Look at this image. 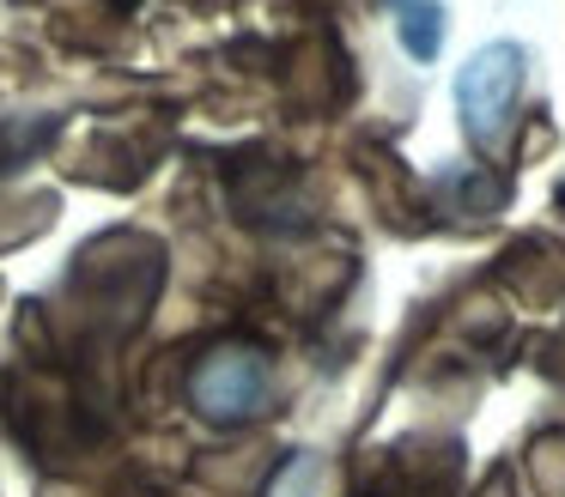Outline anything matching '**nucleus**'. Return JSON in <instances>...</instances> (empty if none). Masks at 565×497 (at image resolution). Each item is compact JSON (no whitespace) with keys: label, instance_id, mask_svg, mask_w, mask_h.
<instances>
[{"label":"nucleus","instance_id":"nucleus-1","mask_svg":"<svg viewBox=\"0 0 565 497\" xmlns=\"http://www.w3.org/2000/svg\"><path fill=\"white\" fill-rule=\"evenodd\" d=\"M268 400H274V370L244 339L207 346L195 358V370H189V407L207 424H249L268 412Z\"/></svg>","mask_w":565,"mask_h":497},{"label":"nucleus","instance_id":"nucleus-2","mask_svg":"<svg viewBox=\"0 0 565 497\" xmlns=\"http://www.w3.org/2000/svg\"><path fill=\"white\" fill-rule=\"evenodd\" d=\"M516 97H523V48L516 43H487L468 55L462 79H456V104H462V128L480 145H499L511 133Z\"/></svg>","mask_w":565,"mask_h":497},{"label":"nucleus","instance_id":"nucleus-3","mask_svg":"<svg viewBox=\"0 0 565 497\" xmlns=\"http://www.w3.org/2000/svg\"><path fill=\"white\" fill-rule=\"evenodd\" d=\"M292 67H286V91H292V104L305 109H334L347 97V85H353V73H347V55L334 48V36L310 31L292 43Z\"/></svg>","mask_w":565,"mask_h":497},{"label":"nucleus","instance_id":"nucleus-4","mask_svg":"<svg viewBox=\"0 0 565 497\" xmlns=\"http://www.w3.org/2000/svg\"><path fill=\"white\" fill-rule=\"evenodd\" d=\"M402 48L414 61H431L444 48V7L438 0H402Z\"/></svg>","mask_w":565,"mask_h":497},{"label":"nucleus","instance_id":"nucleus-5","mask_svg":"<svg viewBox=\"0 0 565 497\" xmlns=\"http://www.w3.org/2000/svg\"><path fill=\"white\" fill-rule=\"evenodd\" d=\"M50 140H55V121H0V170L25 164V158L43 152Z\"/></svg>","mask_w":565,"mask_h":497},{"label":"nucleus","instance_id":"nucleus-6","mask_svg":"<svg viewBox=\"0 0 565 497\" xmlns=\"http://www.w3.org/2000/svg\"><path fill=\"white\" fill-rule=\"evenodd\" d=\"M529 479L541 497H565V436H541L529 449Z\"/></svg>","mask_w":565,"mask_h":497},{"label":"nucleus","instance_id":"nucleus-7","mask_svg":"<svg viewBox=\"0 0 565 497\" xmlns=\"http://www.w3.org/2000/svg\"><path fill=\"white\" fill-rule=\"evenodd\" d=\"M110 7H135V0H110Z\"/></svg>","mask_w":565,"mask_h":497}]
</instances>
